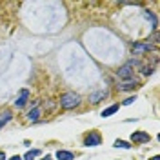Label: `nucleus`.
<instances>
[{"mask_svg": "<svg viewBox=\"0 0 160 160\" xmlns=\"http://www.w3.org/2000/svg\"><path fill=\"white\" fill-rule=\"evenodd\" d=\"M60 106L64 109H75L77 106H80V95L73 93V91H68L60 97Z\"/></svg>", "mask_w": 160, "mask_h": 160, "instance_id": "1", "label": "nucleus"}, {"mask_svg": "<svg viewBox=\"0 0 160 160\" xmlns=\"http://www.w3.org/2000/svg\"><path fill=\"white\" fill-rule=\"evenodd\" d=\"M100 144H102V137L97 131H91L89 135H86V138H84V146H88V148H95V146H100Z\"/></svg>", "mask_w": 160, "mask_h": 160, "instance_id": "2", "label": "nucleus"}, {"mask_svg": "<svg viewBox=\"0 0 160 160\" xmlns=\"http://www.w3.org/2000/svg\"><path fill=\"white\" fill-rule=\"evenodd\" d=\"M157 48L149 44V42H137V44H133V48L131 51L135 53V55H140V53H148V51H155Z\"/></svg>", "mask_w": 160, "mask_h": 160, "instance_id": "3", "label": "nucleus"}, {"mask_svg": "<svg viewBox=\"0 0 160 160\" xmlns=\"http://www.w3.org/2000/svg\"><path fill=\"white\" fill-rule=\"evenodd\" d=\"M117 75H118V78H122V80H133V66H131V64H124V66L117 71Z\"/></svg>", "mask_w": 160, "mask_h": 160, "instance_id": "4", "label": "nucleus"}, {"mask_svg": "<svg viewBox=\"0 0 160 160\" xmlns=\"http://www.w3.org/2000/svg\"><path fill=\"white\" fill-rule=\"evenodd\" d=\"M131 140L137 142V144H148V142L151 140V137L148 135V133H144V131H137V133L131 135Z\"/></svg>", "mask_w": 160, "mask_h": 160, "instance_id": "5", "label": "nucleus"}, {"mask_svg": "<svg viewBox=\"0 0 160 160\" xmlns=\"http://www.w3.org/2000/svg\"><path fill=\"white\" fill-rule=\"evenodd\" d=\"M106 97H108V91H106V89L95 91V93H91V95H89V102H91V104H98L100 100H104Z\"/></svg>", "mask_w": 160, "mask_h": 160, "instance_id": "6", "label": "nucleus"}, {"mask_svg": "<svg viewBox=\"0 0 160 160\" xmlns=\"http://www.w3.org/2000/svg\"><path fill=\"white\" fill-rule=\"evenodd\" d=\"M28 98H29V91L22 89V91H20V97L15 100V106H17V108H24V106H26V102H28Z\"/></svg>", "mask_w": 160, "mask_h": 160, "instance_id": "7", "label": "nucleus"}, {"mask_svg": "<svg viewBox=\"0 0 160 160\" xmlns=\"http://www.w3.org/2000/svg\"><path fill=\"white\" fill-rule=\"evenodd\" d=\"M135 88H138V82H137V80H129V82L120 84V86H118L120 91H131V89H135Z\"/></svg>", "mask_w": 160, "mask_h": 160, "instance_id": "8", "label": "nucleus"}, {"mask_svg": "<svg viewBox=\"0 0 160 160\" xmlns=\"http://www.w3.org/2000/svg\"><path fill=\"white\" fill-rule=\"evenodd\" d=\"M57 158H58V160H73V158H75V155H73L71 151L58 149V151H57Z\"/></svg>", "mask_w": 160, "mask_h": 160, "instance_id": "9", "label": "nucleus"}, {"mask_svg": "<svg viewBox=\"0 0 160 160\" xmlns=\"http://www.w3.org/2000/svg\"><path fill=\"white\" fill-rule=\"evenodd\" d=\"M117 111H118V104H113V106H109L108 109H104V111H102L100 115H102L104 118H108V117H111V115H115Z\"/></svg>", "mask_w": 160, "mask_h": 160, "instance_id": "10", "label": "nucleus"}, {"mask_svg": "<svg viewBox=\"0 0 160 160\" xmlns=\"http://www.w3.org/2000/svg\"><path fill=\"white\" fill-rule=\"evenodd\" d=\"M38 117H40V109H38V108H35V109H31L29 113H28V118H29L31 122H37Z\"/></svg>", "mask_w": 160, "mask_h": 160, "instance_id": "11", "label": "nucleus"}, {"mask_svg": "<svg viewBox=\"0 0 160 160\" xmlns=\"http://www.w3.org/2000/svg\"><path fill=\"white\" fill-rule=\"evenodd\" d=\"M38 155H40V149H31V151H28V153H26V157H22V158H24V160H35Z\"/></svg>", "mask_w": 160, "mask_h": 160, "instance_id": "12", "label": "nucleus"}, {"mask_svg": "<svg viewBox=\"0 0 160 160\" xmlns=\"http://www.w3.org/2000/svg\"><path fill=\"white\" fill-rule=\"evenodd\" d=\"M9 120H11V113H9V111H4V113H2V117H0V128H4Z\"/></svg>", "mask_w": 160, "mask_h": 160, "instance_id": "13", "label": "nucleus"}, {"mask_svg": "<svg viewBox=\"0 0 160 160\" xmlns=\"http://www.w3.org/2000/svg\"><path fill=\"white\" fill-rule=\"evenodd\" d=\"M113 146H115V148H122V149H131V144L126 142V140H115Z\"/></svg>", "mask_w": 160, "mask_h": 160, "instance_id": "14", "label": "nucleus"}, {"mask_svg": "<svg viewBox=\"0 0 160 160\" xmlns=\"http://www.w3.org/2000/svg\"><path fill=\"white\" fill-rule=\"evenodd\" d=\"M146 18L149 20L151 26H153V28H155V31H157V17H155V15H153L151 11H146Z\"/></svg>", "mask_w": 160, "mask_h": 160, "instance_id": "15", "label": "nucleus"}, {"mask_svg": "<svg viewBox=\"0 0 160 160\" xmlns=\"http://www.w3.org/2000/svg\"><path fill=\"white\" fill-rule=\"evenodd\" d=\"M142 73H144L146 77H149L151 73H153V69H151V68H142Z\"/></svg>", "mask_w": 160, "mask_h": 160, "instance_id": "16", "label": "nucleus"}, {"mask_svg": "<svg viewBox=\"0 0 160 160\" xmlns=\"http://www.w3.org/2000/svg\"><path fill=\"white\" fill-rule=\"evenodd\" d=\"M135 100H137L135 97H129V98H126V100H124V106H129V104H133Z\"/></svg>", "mask_w": 160, "mask_h": 160, "instance_id": "17", "label": "nucleus"}, {"mask_svg": "<svg viewBox=\"0 0 160 160\" xmlns=\"http://www.w3.org/2000/svg\"><path fill=\"white\" fill-rule=\"evenodd\" d=\"M40 160H53V157H51V155H46L44 158H40Z\"/></svg>", "mask_w": 160, "mask_h": 160, "instance_id": "18", "label": "nucleus"}, {"mask_svg": "<svg viewBox=\"0 0 160 160\" xmlns=\"http://www.w3.org/2000/svg\"><path fill=\"white\" fill-rule=\"evenodd\" d=\"M11 160H22V157H18V155H15V157H11Z\"/></svg>", "mask_w": 160, "mask_h": 160, "instance_id": "19", "label": "nucleus"}, {"mask_svg": "<svg viewBox=\"0 0 160 160\" xmlns=\"http://www.w3.org/2000/svg\"><path fill=\"white\" fill-rule=\"evenodd\" d=\"M151 160H160V157H158V155H157V157H153V158H151Z\"/></svg>", "mask_w": 160, "mask_h": 160, "instance_id": "20", "label": "nucleus"}, {"mask_svg": "<svg viewBox=\"0 0 160 160\" xmlns=\"http://www.w3.org/2000/svg\"><path fill=\"white\" fill-rule=\"evenodd\" d=\"M6 157H4V153H0V160H4Z\"/></svg>", "mask_w": 160, "mask_h": 160, "instance_id": "21", "label": "nucleus"}]
</instances>
